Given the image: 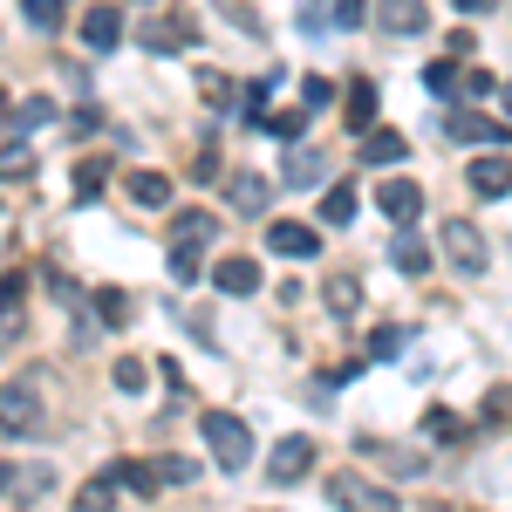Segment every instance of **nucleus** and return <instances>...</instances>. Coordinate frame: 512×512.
Masks as SVG:
<instances>
[{"label": "nucleus", "instance_id": "1", "mask_svg": "<svg viewBox=\"0 0 512 512\" xmlns=\"http://www.w3.org/2000/svg\"><path fill=\"white\" fill-rule=\"evenodd\" d=\"M328 506H342V512H403V499L369 472H328Z\"/></svg>", "mask_w": 512, "mask_h": 512}, {"label": "nucleus", "instance_id": "2", "mask_svg": "<svg viewBox=\"0 0 512 512\" xmlns=\"http://www.w3.org/2000/svg\"><path fill=\"white\" fill-rule=\"evenodd\" d=\"M205 451L219 458V472H246V465H253V431H246V417L212 410V417H205Z\"/></svg>", "mask_w": 512, "mask_h": 512}, {"label": "nucleus", "instance_id": "3", "mask_svg": "<svg viewBox=\"0 0 512 512\" xmlns=\"http://www.w3.org/2000/svg\"><path fill=\"white\" fill-rule=\"evenodd\" d=\"M48 410H41V383H0V431L7 437H41Z\"/></svg>", "mask_w": 512, "mask_h": 512}, {"label": "nucleus", "instance_id": "4", "mask_svg": "<svg viewBox=\"0 0 512 512\" xmlns=\"http://www.w3.org/2000/svg\"><path fill=\"white\" fill-rule=\"evenodd\" d=\"M437 246H444V260L465 280L485 274V260H492V246H485V233H478L472 219H444V226H437Z\"/></svg>", "mask_w": 512, "mask_h": 512}, {"label": "nucleus", "instance_id": "5", "mask_svg": "<svg viewBox=\"0 0 512 512\" xmlns=\"http://www.w3.org/2000/svg\"><path fill=\"white\" fill-rule=\"evenodd\" d=\"M308 472H315V437H280L274 458H267V478L274 485H301Z\"/></svg>", "mask_w": 512, "mask_h": 512}, {"label": "nucleus", "instance_id": "6", "mask_svg": "<svg viewBox=\"0 0 512 512\" xmlns=\"http://www.w3.org/2000/svg\"><path fill=\"white\" fill-rule=\"evenodd\" d=\"M144 48H151V55H185V48H198L192 14H158V21L144 28Z\"/></svg>", "mask_w": 512, "mask_h": 512}, {"label": "nucleus", "instance_id": "7", "mask_svg": "<svg viewBox=\"0 0 512 512\" xmlns=\"http://www.w3.org/2000/svg\"><path fill=\"white\" fill-rule=\"evenodd\" d=\"M444 137H451V144H492V151L512 144L506 123H485V117H472V110H451V117H444Z\"/></svg>", "mask_w": 512, "mask_h": 512}, {"label": "nucleus", "instance_id": "8", "mask_svg": "<svg viewBox=\"0 0 512 512\" xmlns=\"http://www.w3.org/2000/svg\"><path fill=\"white\" fill-rule=\"evenodd\" d=\"M267 253H280V260H315L321 233L315 226H294V219H274V226H267Z\"/></svg>", "mask_w": 512, "mask_h": 512}, {"label": "nucleus", "instance_id": "9", "mask_svg": "<svg viewBox=\"0 0 512 512\" xmlns=\"http://www.w3.org/2000/svg\"><path fill=\"white\" fill-rule=\"evenodd\" d=\"M376 205H383L390 226H417V219H424V192H417L410 178H390V185L376 192Z\"/></svg>", "mask_w": 512, "mask_h": 512}, {"label": "nucleus", "instance_id": "10", "mask_svg": "<svg viewBox=\"0 0 512 512\" xmlns=\"http://www.w3.org/2000/svg\"><path fill=\"white\" fill-rule=\"evenodd\" d=\"M212 287H219V294H233V301L260 294V260H246V253H226V260L212 267Z\"/></svg>", "mask_w": 512, "mask_h": 512}, {"label": "nucleus", "instance_id": "11", "mask_svg": "<svg viewBox=\"0 0 512 512\" xmlns=\"http://www.w3.org/2000/svg\"><path fill=\"white\" fill-rule=\"evenodd\" d=\"M465 185H472L478 198H506V192H512V158H506V151H492V158H472Z\"/></svg>", "mask_w": 512, "mask_h": 512}, {"label": "nucleus", "instance_id": "12", "mask_svg": "<svg viewBox=\"0 0 512 512\" xmlns=\"http://www.w3.org/2000/svg\"><path fill=\"white\" fill-rule=\"evenodd\" d=\"M48 485H55V478L41 472V465H7V458H0V499H21V506H28Z\"/></svg>", "mask_w": 512, "mask_h": 512}, {"label": "nucleus", "instance_id": "13", "mask_svg": "<svg viewBox=\"0 0 512 512\" xmlns=\"http://www.w3.org/2000/svg\"><path fill=\"white\" fill-rule=\"evenodd\" d=\"M82 41H89L96 55H110L123 41V7H89V14H82Z\"/></svg>", "mask_w": 512, "mask_h": 512}, {"label": "nucleus", "instance_id": "14", "mask_svg": "<svg viewBox=\"0 0 512 512\" xmlns=\"http://www.w3.org/2000/svg\"><path fill=\"white\" fill-rule=\"evenodd\" d=\"M390 267H396V274H410V280H417V274H431V246H424V239L403 226V233L390 239Z\"/></svg>", "mask_w": 512, "mask_h": 512}, {"label": "nucleus", "instance_id": "15", "mask_svg": "<svg viewBox=\"0 0 512 512\" xmlns=\"http://www.w3.org/2000/svg\"><path fill=\"white\" fill-rule=\"evenodd\" d=\"M103 478H110V485H123V492H144V499H151V492H164V472H158V465H137V458H117Z\"/></svg>", "mask_w": 512, "mask_h": 512}, {"label": "nucleus", "instance_id": "16", "mask_svg": "<svg viewBox=\"0 0 512 512\" xmlns=\"http://www.w3.org/2000/svg\"><path fill=\"white\" fill-rule=\"evenodd\" d=\"M410 158V144H403V130H362V164H403Z\"/></svg>", "mask_w": 512, "mask_h": 512}, {"label": "nucleus", "instance_id": "17", "mask_svg": "<svg viewBox=\"0 0 512 512\" xmlns=\"http://www.w3.org/2000/svg\"><path fill=\"white\" fill-rule=\"evenodd\" d=\"M376 21H383V35H424V0H383Z\"/></svg>", "mask_w": 512, "mask_h": 512}, {"label": "nucleus", "instance_id": "18", "mask_svg": "<svg viewBox=\"0 0 512 512\" xmlns=\"http://www.w3.org/2000/svg\"><path fill=\"white\" fill-rule=\"evenodd\" d=\"M226 198H233V212L260 219V212H267V178H260V171H239L233 185H226Z\"/></svg>", "mask_w": 512, "mask_h": 512}, {"label": "nucleus", "instance_id": "19", "mask_svg": "<svg viewBox=\"0 0 512 512\" xmlns=\"http://www.w3.org/2000/svg\"><path fill=\"white\" fill-rule=\"evenodd\" d=\"M123 192L137 198V205H151V212H164V205H171V178H164V171H130Z\"/></svg>", "mask_w": 512, "mask_h": 512}, {"label": "nucleus", "instance_id": "20", "mask_svg": "<svg viewBox=\"0 0 512 512\" xmlns=\"http://www.w3.org/2000/svg\"><path fill=\"white\" fill-rule=\"evenodd\" d=\"M321 301H328V315H335V321H349L355 308H362V280H355V274H328Z\"/></svg>", "mask_w": 512, "mask_h": 512}, {"label": "nucleus", "instance_id": "21", "mask_svg": "<svg viewBox=\"0 0 512 512\" xmlns=\"http://www.w3.org/2000/svg\"><path fill=\"white\" fill-rule=\"evenodd\" d=\"M321 178H328L321 151L315 144H294V151H287V185H321Z\"/></svg>", "mask_w": 512, "mask_h": 512}, {"label": "nucleus", "instance_id": "22", "mask_svg": "<svg viewBox=\"0 0 512 512\" xmlns=\"http://www.w3.org/2000/svg\"><path fill=\"white\" fill-rule=\"evenodd\" d=\"M342 117H349V130H376V82H349Z\"/></svg>", "mask_w": 512, "mask_h": 512}, {"label": "nucleus", "instance_id": "23", "mask_svg": "<svg viewBox=\"0 0 512 512\" xmlns=\"http://www.w3.org/2000/svg\"><path fill=\"white\" fill-rule=\"evenodd\" d=\"M171 239H185V246H212V239H219V219H212V212H178V219H171Z\"/></svg>", "mask_w": 512, "mask_h": 512}, {"label": "nucleus", "instance_id": "24", "mask_svg": "<svg viewBox=\"0 0 512 512\" xmlns=\"http://www.w3.org/2000/svg\"><path fill=\"white\" fill-rule=\"evenodd\" d=\"M21 14H28V28H41V35H62V21H69L62 0H21Z\"/></svg>", "mask_w": 512, "mask_h": 512}, {"label": "nucleus", "instance_id": "25", "mask_svg": "<svg viewBox=\"0 0 512 512\" xmlns=\"http://www.w3.org/2000/svg\"><path fill=\"white\" fill-rule=\"evenodd\" d=\"M233 89H239V82L226 76V69H198V96H205L212 110H233Z\"/></svg>", "mask_w": 512, "mask_h": 512}, {"label": "nucleus", "instance_id": "26", "mask_svg": "<svg viewBox=\"0 0 512 512\" xmlns=\"http://www.w3.org/2000/svg\"><path fill=\"white\" fill-rule=\"evenodd\" d=\"M424 437H431V444H458V437H465L458 410H444V403H437V410H424Z\"/></svg>", "mask_w": 512, "mask_h": 512}, {"label": "nucleus", "instance_id": "27", "mask_svg": "<svg viewBox=\"0 0 512 512\" xmlns=\"http://www.w3.org/2000/svg\"><path fill=\"white\" fill-rule=\"evenodd\" d=\"M321 219H328V226H349V219H355V185H328V198H321Z\"/></svg>", "mask_w": 512, "mask_h": 512}, {"label": "nucleus", "instance_id": "28", "mask_svg": "<svg viewBox=\"0 0 512 512\" xmlns=\"http://www.w3.org/2000/svg\"><path fill=\"white\" fill-rule=\"evenodd\" d=\"M458 82H465V69H458V62H451V55H444V62H431V69H424V89H431V96H458Z\"/></svg>", "mask_w": 512, "mask_h": 512}, {"label": "nucleus", "instance_id": "29", "mask_svg": "<svg viewBox=\"0 0 512 512\" xmlns=\"http://www.w3.org/2000/svg\"><path fill=\"white\" fill-rule=\"evenodd\" d=\"M219 14H226V21H233V28H239L246 41H260V35H267V21H260V14H253L246 0H219Z\"/></svg>", "mask_w": 512, "mask_h": 512}, {"label": "nucleus", "instance_id": "30", "mask_svg": "<svg viewBox=\"0 0 512 512\" xmlns=\"http://www.w3.org/2000/svg\"><path fill=\"white\" fill-rule=\"evenodd\" d=\"M205 246H185V239H171V280H198L205 274V260H198Z\"/></svg>", "mask_w": 512, "mask_h": 512}, {"label": "nucleus", "instance_id": "31", "mask_svg": "<svg viewBox=\"0 0 512 512\" xmlns=\"http://www.w3.org/2000/svg\"><path fill=\"white\" fill-rule=\"evenodd\" d=\"M76 512H117V485H110V478L82 485V492H76Z\"/></svg>", "mask_w": 512, "mask_h": 512}, {"label": "nucleus", "instance_id": "32", "mask_svg": "<svg viewBox=\"0 0 512 512\" xmlns=\"http://www.w3.org/2000/svg\"><path fill=\"white\" fill-rule=\"evenodd\" d=\"M89 301H96V315L110 321V328H123V321H130V301H123V287H96Z\"/></svg>", "mask_w": 512, "mask_h": 512}, {"label": "nucleus", "instance_id": "33", "mask_svg": "<svg viewBox=\"0 0 512 512\" xmlns=\"http://www.w3.org/2000/svg\"><path fill=\"white\" fill-rule=\"evenodd\" d=\"M267 130H274L280 144H301V130H308V110H274V117H260Z\"/></svg>", "mask_w": 512, "mask_h": 512}, {"label": "nucleus", "instance_id": "34", "mask_svg": "<svg viewBox=\"0 0 512 512\" xmlns=\"http://www.w3.org/2000/svg\"><path fill=\"white\" fill-rule=\"evenodd\" d=\"M280 82H287V69H280V62H274L267 76H260V82H253V89H246V110H253V117H267V96H274Z\"/></svg>", "mask_w": 512, "mask_h": 512}, {"label": "nucleus", "instance_id": "35", "mask_svg": "<svg viewBox=\"0 0 512 512\" xmlns=\"http://www.w3.org/2000/svg\"><path fill=\"white\" fill-rule=\"evenodd\" d=\"M48 117H55V103H48V96H28V103H14V130H41Z\"/></svg>", "mask_w": 512, "mask_h": 512}, {"label": "nucleus", "instance_id": "36", "mask_svg": "<svg viewBox=\"0 0 512 512\" xmlns=\"http://www.w3.org/2000/svg\"><path fill=\"white\" fill-rule=\"evenodd\" d=\"M110 376H117V390H123V396H144V390H151V369H144V362H117Z\"/></svg>", "mask_w": 512, "mask_h": 512}, {"label": "nucleus", "instance_id": "37", "mask_svg": "<svg viewBox=\"0 0 512 512\" xmlns=\"http://www.w3.org/2000/svg\"><path fill=\"white\" fill-rule=\"evenodd\" d=\"M328 21L335 28H362L369 21V0H328Z\"/></svg>", "mask_w": 512, "mask_h": 512}, {"label": "nucleus", "instance_id": "38", "mask_svg": "<svg viewBox=\"0 0 512 512\" xmlns=\"http://www.w3.org/2000/svg\"><path fill=\"white\" fill-rule=\"evenodd\" d=\"M328 103H335L328 76H301V110H328Z\"/></svg>", "mask_w": 512, "mask_h": 512}, {"label": "nucleus", "instance_id": "39", "mask_svg": "<svg viewBox=\"0 0 512 512\" xmlns=\"http://www.w3.org/2000/svg\"><path fill=\"white\" fill-rule=\"evenodd\" d=\"M403 342H410L403 328H376V335H369V355H376V362H390V355H403Z\"/></svg>", "mask_w": 512, "mask_h": 512}, {"label": "nucleus", "instance_id": "40", "mask_svg": "<svg viewBox=\"0 0 512 512\" xmlns=\"http://www.w3.org/2000/svg\"><path fill=\"white\" fill-rule=\"evenodd\" d=\"M103 178H110V171H103L96 158H89V164H76V192H82V198H96V192H103Z\"/></svg>", "mask_w": 512, "mask_h": 512}, {"label": "nucleus", "instance_id": "41", "mask_svg": "<svg viewBox=\"0 0 512 512\" xmlns=\"http://www.w3.org/2000/svg\"><path fill=\"white\" fill-rule=\"evenodd\" d=\"M158 472H164V485H192L198 465H192V458H158Z\"/></svg>", "mask_w": 512, "mask_h": 512}, {"label": "nucleus", "instance_id": "42", "mask_svg": "<svg viewBox=\"0 0 512 512\" xmlns=\"http://www.w3.org/2000/svg\"><path fill=\"white\" fill-rule=\"evenodd\" d=\"M21 294H28V280H21V274H0V315H14V308H21Z\"/></svg>", "mask_w": 512, "mask_h": 512}, {"label": "nucleus", "instance_id": "43", "mask_svg": "<svg viewBox=\"0 0 512 512\" xmlns=\"http://www.w3.org/2000/svg\"><path fill=\"white\" fill-rule=\"evenodd\" d=\"M28 171H35V151H7L0 158V178H28Z\"/></svg>", "mask_w": 512, "mask_h": 512}, {"label": "nucleus", "instance_id": "44", "mask_svg": "<svg viewBox=\"0 0 512 512\" xmlns=\"http://www.w3.org/2000/svg\"><path fill=\"white\" fill-rule=\"evenodd\" d=\"M492 89H499V82L485 76V69H465V89H458V96H492Z\"/></svg>", "mask_w": 512, "mask_h": 512}, {"label": "nucleus", "instance_id": "45", "mask_svg": "<svg viewBox=\"0 0 512 512\" xmlns=\"http://www.w3.org/2000/svg\"><path fill=\"white\" fill-rule=\"evenodd\" d=\"M472 41H478L472 28H451V62H465V55H472Z\"/></svg>", "mask_w": 512, "mask_h": 512}, {"label": "nucleus", "instance_id": "46", "mask_svg": "<svg viewBox=\"0 0 512 512\" xmlns=\"http://www.w3.org/2000/svg\"><path fill=\"white\" fill-rule=\"evenodd\" d=\"M7 117H14V96H7V89H0V123H7Z\"/></svg>", "mask_w": 512, "mask_h": 512}, {"label": "nucleus", "instance_id": "47", "mask_svg": "<svg viewBox=\"0 0 512 512\" xmlns=\"http://www.w3.org/2000/svg\"><path fill=\"white\" fill-rule=\"evenodd\" d=\"M458 7H465V14H485V7H492V0H458Z\"/></svg>", "mask_w": 512, "mask_h": 512}, {"label": "nucleus", "instance_id": "48", "mask_svg": "<svg viewBox=\"0 0 512 512\" xmlns=\"http://www.w3.org/2000/svg\"><path fill=\"white\" fill-rule=\"evenodd\" d=\"M499 96H506V110H512V82H499Z\"/></svg>", "mask_w": 512, "mask_h": 512}, {"label": "nucleus", "instance_id": "49", "mask_svg": "<svg viewBox=\"0 0 512 512\" xmlns=\"http://www.w3.org/2000/svg\"><path fill=\"white\" fill-rule=\"evenodd\" d=\"M431 512H437V506H431Z\"/></svg>", "mask_w": 512, "mask_h": 512}]
</instances>
